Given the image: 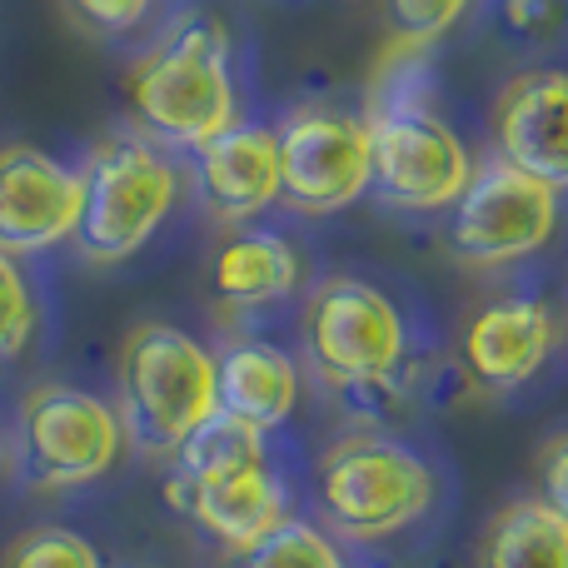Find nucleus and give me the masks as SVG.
Returning <instances> with one entry per match:
<instances>
[{"label":"nucleus","instance_id":"0eeeda50","mask_svg":"<svg viewBox=\"0 0 568 568\" xmlns=\"http://www.w3.org/2000/svg\"><path fill=\"white\" fill-rule=\"evenodd\" d=\"M125 449V424L105 399L75 384H36L20 399L16 464L30 489H75L110 469Z\"/></svg>","mask_w":568,"mask_h":568},{"label":"nucleus","instance_id":"2eb2a0df","mask_svg":"<svg viewBox=\"0 0 568 568\" xmlns=\"http://www.w3.org/2000/svg\"><path fill=\"white\" fill-rule=\"evenodd\" d=\"M304 260L275 230H235L210 260V290L230 310H265L300 290Z\"/></svg>","mask_w":568,"mask_h":568},{"label":"nucleus","instance_id":"39448f33","mask_svg":"<svg viewBox=\"0 0 568 568\" xmlns=\"http://www.w3.org/2000/svg\"><path fill=\"white\" fill-rule=\"evenodd\" d=\"M304 359L329 389L389 379L404 369L409 324L384 290L349 275H329L310 290L300 314Z\"/></svg>","mask_w":568,"mask_h":568},{"label":"nucleus","instance_id":"7ed1b4c3","mask_svg":"<svg viewBox=\"0 0 568 568\" xmlns=\"http://www.w3.org/2000/svg\"><path fill=\"white\" fill-rule=\"evenodd\" d=\"M320 514L339 539L374 544L419 524L434 509V469L389 434H344L314 469Z\"/></svg>","mask_w":568,"mask_h":568},{"label":"nucleus","instance_id":"a878e982","mask_svg":"<svg viewBox=\"0 0 568 568\" xmlns=\"http://www.w3.org/2000/svg\"><path fill=\"white\" fill-rule=\"evenodd\" d=\"M0 469H6V439H0Z\"/></svg>","mask_w":568,"mask_h":568},{"label":"nucleus","instance_id":"f257e3e1","mask_svg":"<svg viewBox=\"0 0 568 568\" xmlns=\"http://www.w3.org/2000/svg\"><path fill=\"white\" fill-rule=\"evenodd\" d=\"M125 100L140 135L160 150L210 145L240 125L235 70H230V36L215 16H185L130 65Z\"/></svg>","mask_w":568,"mask_h":568},{"label":"nucleus","instance_id":"aec40b11","mask_svg":"<svg viewBox=\"0 0 568 568\" xmlns=\"http://www.w3.org/2000/svg\"><path fill=\"white\" fill-rule=\"evenodd\" d=\"M0 568H105V564H100L95 544L80 539L75 529H55V524H45V529L20 534V539L10 544V554H6Z\"/></svg>","mask_w":568,"mask_h":568},{"label":"nucleus","instance_id":"ddd939ff","mask_svg":"<svg viewBox=\"0 0 568 568\" xmlns=\"http://www.w3.org/2000/svg\"><path fill=\"white\" fill-rule=\"evenodd\" d=\"M165 499H170V509L195 519V529L210 534L225 554L250 549V544H260L270 529H280V524L290 519L284 484L270 464L230 474V479H210V484H190V479H180V474H170Z\"/></svg>","mask_w":568,"mask_h":568},{"label":"nucleus","instance_id":"a211bd4d","mask_svg":"<svg viewBox=\"0 0 568 568\" xmlns=\"http://www.w3.org/2000/svg\"><path fill=\"white\" fill-rule=\"evenodd\" d=\"M270 464L265 454V434L255 424L235 419V414H210L175 454V474L190 484H210V479H230V474H245Z\"/></svg>","mask_w":568,"mask_h":568},{"label":"nucleus","instance_id":"f03ea898","mask_svg":"<svg viewBox=\"0 0 568 568\" xmlns=\"http://www.w3.org/2000/svg\"><path fill=\"white\" fill-rule=\"evenodd\" d=\"M120 424L145 454H180V444L220 409L215 354L175 324H135L115 369Z\"/></svg>","mask_w":568,"mask_h":568},{"label":"nucleus","instance_id":"393cba45","mask_svg":"<svg viewBox=\"0 0 568 568\" xmlns=\"http://www.w3.org/2000/svg\"><path fill=\"white\" fill-rule=\"evenodd\" d=\"M65 6L95 30H130L145 20L150 0H65Z\"/></svg>","mask_w":568,"mask_h":568},{"label":"nucleus","instance_id":"423d86ee","mask_svg":"<svg viewBox=\"0 0 568 568\" xmlns=\"http://www.w3.org/2000/svg\"><path fill=\"white\" fill-rule=\"evenodd\" d=\"M369 190L384 205L414 210V215L449 210L474 180L469 145L434 115L429 100L399 95V90H389V100L369 110Z\"/></svg>","mask_w":568,"mask_h":568},{"label":"nucleus","instance_id":"5701e85b","mask_svg":"<svg viewBox=\"0 0 568 568\" xmlns=\"http://www.w3.org/2000/svg\"><path fill=\"white\" fill-rule=\"evenodd\" d=\"M499 16H504V30H509V36L544 40V36H554V30H559L564 6H559V0H504Z\"/></svg>","mask_w":568,"mask_h":568},{"label":"nucleus","instance_id":"20e7f679","mask_svg":"<svg viewBox=\"0 0 568 568\" xmlns=\"http://www.w3.org/2000/svg\"><path fill=\"white\" fill-rule=\"evenodd\" d=\"M80 180H85V205L75 245L95 265H120L145 250L180 195L175 160L145 135H110L80 170Z\"/></svg>","mask_w":568,"mask_h":568},{"label":"nucleus","instance_id":"dca6fc26","mask_svg":"<svg viewBox=\"0 0 568 568\" xmlns=\"http://www.w3.org/2000/svg\"><path fill=\"white\" fill-rule=\"evenodd\" d=\"M215 394L220 414H235V419L255 424L260 434H270L300 404V369L275 344L240 339L215 359Z\"/></svg>","mask_w":568,"mask_h":568},{"label":"nucleus","instance_id":"f3484780","mask_svg":"<svg viewBox=\"0 0 568 568\" xmlns=\"http://www.w3.org/2000/svg\"><path fill=\"white\" fill-rule=\"evenodd\" d=\"M474 568H568V524L539 494L504 504L484 529Z\"/></svg>","mask_w":568,"mask_h":568},{"label":"nucleus","instance_id":"4468645a","mask_svg":"<svg viewBox=\"0 0 568 568\" xmlns=\"http://www.w3.org/2000/svg\"><path fill=\"white\" fill-rule=\"evenodd\" d=\"M195 185L210 215L245 225L280 200V140L265 125H230L195 150Z\"/></svg>","mask_w":568,"mask_h":568},{"label":"nucleus","instance_id":"412c9836","mask_svg":"<svg viewBox=\"0 0 568 568\" xmlns=\"http://www.w3.org/2000/svg\"><path fill=\"white\" fill-rule=\"evenodd\" d=\"M30 339H36V294L20 275L16 255L0 250V364L20 359Z\"/></svg>","mask_w":568,"mask_h":568},{"label":"nucleus","instance_id":"9b49d317","mask_svg":"<svg viewBox=\"0 0 568 568\" xmlns=\"http://www.w3.org/2000/svg\"><path fill=\"white\" fill-rule=\"evenodd\" d=\"M494 145L514 170L568 190V70L539 65L514 75L494 100Z\"/></svg>","mask_w":568,"mask_h":568},{"label":"nucleus","instance_id":"1a4fd4ad","mask_svg":"<svg viewBox=\"0 0 568 568\" xmlns=\"http://www.w3.org/2000/svg\"><path fill=\"white\" fill-rule=\"evenodd\" d=\"M280 140V200L300 215H334L354 205L374 180L369 120L329 105L290 110Z\"/></svg>","mask_w":568,"mask_h":568},{"label":"nucleus","instance_id":"4be33fe9","mask_svg":"<svg viewBox=\"0 0 568 568\" xmlns=\"http://www.w3.org/2000/svg\"><path fill=\"white\" fill-rule=\"evenodd\" d=\"M384 6H389L394 40L404 50H419V45H434L444 30L459 26L469 0H384Z\"/></svg>","mask_w":568,"mask_h":568},{"label":"nucleus","instance_id":"b1692460","mask_svg":"<svg viewBox=\"0 0 568 568\" xmlns=\"http://www.w3.org/2000/svg\"><path fill=\"white\" fill-rule=\"evenodd\" d=\"M539 499L568 524V429L539 449Z\"/></svg>","mask_w":568,"mask_h":568},{"label":"nucleus","instance_id":"6e6552de","mask_svg":"<svg viewBox=\"0 0 568 568\" xmlns=\"http://www.w3.org/2000/svg\"><path fill=\"white\" fill-rule=\"evenodd\" d=\"M559 230V190L489 160L449 205V255L474 270H504L539 255Z\"/></svg>","mask_w":568,"mask_h":568},{"label":"nucleus","instance_id":"6ab92c4d","mask_svg":"<svg viewBox=\"0 0 568 568\" xmlns=\"http://www.w3.org/2000/svg\"><path fill=\"white\" fill-rule=\"evenodd\" d=\"M225 568H349L339 544L310 519H284L260 544L225 554Z\"/></svg>","mask_w":568,"mask_h":568},{"label":"nucleus","instance_id":"9d476101","mask_svg":"<svg viewBox=\"0 0 568 568\" xmlns=\"http://www.w3.org/2000/svg\"><path fill=\"white\" fill-rule=\"evenodd\" d=\"M85 180L36 145H0V250L40 255L75 240Z\"/></svg>","mask_w":568,"mask_h":568},{"label":"nucleus","instance_id":"f8f14e48","mask_svg":"<svg viewBox=\"0 0 568 568\" xmlns=\"http://www.w3.org/2000/svg\"><path fill=\"white\" fill-rule=\"evenodd\" d=\"M559 320L539 300H494L464 324L459 364L479 389H519L549 364Z\"/></svg>","mask_w":568,"mask_h":568}]
</instances>
